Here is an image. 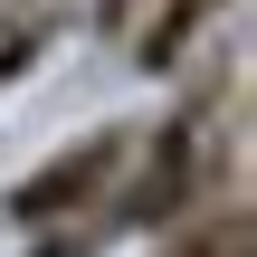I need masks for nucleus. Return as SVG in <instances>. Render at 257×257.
Returning a JSON list of instances; mask_svg holds the SVG:
<instances>
[{
  "label": "nucleus",
  "instance_id": "nucleus-3",
  "mask_svg": "<svg viewBox=\"0 0 257 257\" xmlns=\"http://www.w3.org/2000/svg\"><path fill=\"white\" fill-rule=\"evenodd\" d=\"M67 19H76V0H0V95L67 38Z\"/></svg>",
  "mask_w": 257,
  "mask_h": 257
},
{
  "label": "nucleus",
  "instance_id": "nucleus-5",
  "mask_svg": "<svg viewBox=\"0 0 257 257\" xmlns=\"http://www.w3.org/2000/svg\"><path fill=\"white\" fill-rule=\"evenodd\" d=\"M153 0H86V19H95V38H124L134 19H143Z\"/></svg>",
  "mask_w": 257,
  "mask_h": 257
},
{
  "label": "nucleus",
  "instance_id": "nucleus-2",
  "mask_svg": "<svg viewBox=\"0 0 257 257\" xmlns=\"http://www.w3.org/2000/svg\"><path fill=\"white\" fill-rule=\"evenodd\" d=\"M229 10H238V0H153V10L124 29L134 76H162V86H172V76H181V67H191V57L229 29Z\"/></svg>",
  "mask_w": 257,
  "mask_h": 257
},
{
  "label": "nucleus",
  "instance_id": "nucleus-1",
  "mask_svg": "<svg viewBox=\"0 0 257 257\" xmlns=\"http://www.w3.org/2000/svg\"><path fill=\"white\" fill-rule=\"evenodd\" d=\"M124 172H134V124H95V134H76L67 153H48V162H29V172H19V181L0 191V219H10L19 238H38V229H57V219L95 210Z\"/></svg>",
  "mask_w": 257,
  "mask_h": 257
},
{
  "label": "nucleus",
  "instance_id": "nucleus-4",
  "mask_svg": "<svg viewBox=\"0 0 257 257\" xmlns=\"http://www.w3.org/2000/svg\"><path fill=\"white\" fill-rule=\"evenodd\" d=\"M153 257H248V210H238V191H210L200 210H181Z\"/></svg>",
  "mask_w": 257,
  "mask_h": 257
}]
</instances>
